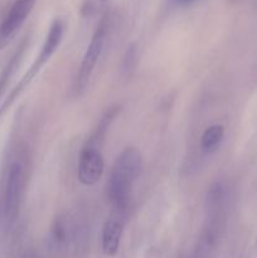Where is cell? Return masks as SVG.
Masks as SVG:
<instances>
[{
    "label": "cell",
    "mask_w": 257,
    "mask_h": 258,
    "mask_svg": "<svg viewBox=\"0 0 257 258\" xmlns=\"http://www.w3.org/2000/svg\"><path fill=\"white\" fill-rule=\"evenodd\" d=\"M143 154L138 148H126L116 159L106 186L111 208L128 212L135 181L143 171Z\"/></svg>",
    "instance_id": "6da1fadb"
},
{
    "label": "cell",
    "mask_w": 257,
    "mask_h": 258,
    "mask_svg": "<svg viewBox=\"0 0 257 258\" xmlns=\"http://www.w3.org/2000/svg\"><path fill=\"white\" fill-rule=\"evenodd\" d=\"M24 165L14 158L4 171L0 181V234L8 232L19 216L25 180Z\"/></svg>",
    "instance_id": "7a4b0ae2"
},
{
    "label": "cell",
    "mask_w": 257,
    "mask_h": 258,
    "mask_svg": "<svg viewBox=\"0 0 257 258\" xmlns=\"http://www.w3.org/2000/svg\"><path fill=\"white\" fill-rule=\"evenodd\" d=\"M63 33H65V24H63L62 20H53V23L49 27V30H48L47 33V37H45L44 39V43H43L42 48H40L39 54L35 58L34 63L30 66V68L28 70V72L25 73L24 77L22 78V81L18 83L17 87L13 90V92L9 95V97L4 101V103H3L2 107H0V117H2L3 113L12 106V103L17 100L18 96L25 90V87L32 82L33 78L39 73V71L42 70L43 66H44L45 63L50 59V57L54 54L55 50L58 49V47H59L60 42H62L63 39Z\"/></svg>",
    "instance_id": "3957f363"
},
{
    "label": "cell",
    "mask_w": 257,
    "mask_h": 258,
    "mask_svg": "<svg viewBox=\"0 0 257 258\" xmlns=\"http://www.w3.org/2000/svg\"><path fill=\"white\" fill-rule=\"evenodd\" d=\"M108 34V17H103L101 22L98 23L97 28H96L95 33L92 35L90 44H88L87 50H86L85 55H83L82 63L80 66L77 76H76L75 81V91L77 95L85 91L86 86H87L88 81H90L91 75H92L93 70H95L96 64L98 62V58L101 57L105 48L106 39H107Z\"/></svg>",
    "instance_id": "277c9868"
},
{
    "label": "cell",
    "mask_w": 257,
    "mask_h": 258,
    "mask_svg": "<svg viewBox=\"0 0 257 258\" xmlns=\"http://www.w3.org/2000/svg\"><path fill=\"white\" fill-rule=\"evenodd\" d=\"M102 141L88 138L83 145L78 163V180L83 185H95L102 178L105 161L102 155Z\"/></svg>",
    "instance_id": "5b68a950"
},
{
    "label": "cell",
    "mask_w": 257,
    "mask_h": 258,
    "mask_svg": "<svg viewBox=\"0 0 257 258\" xmlns=\"http://www.w3.org/2000/svg\"><path fill=\"white\" fill-rule=\"evenodd\" d=\"M37 0H15L0 23V49L7 47L32 13Z\"/></svg>",
    "instance_id": "8992f818"
},
{
    "label": "cell",
    "mask_w": 257,
    "mask_h": 258,
    "mask_svg": "<svg viewBox=\"0 0 257 258\" xmlns=\"http://www.w3.org/2000/svg\"><path fill=\"white\" fill-rule=\"evenodd\" d=\"M128 212L111 209V216L102 228V251L106 256L113 257L118 252Z\"/></svg>",
    "instance_id": "52a82bcc"
},
{
    "label": "cell",
    "mask_w": 257,
    "mask_h": 258,
    "mask_svg": "<svg viewBox=\"0 0 257 258\" xmlns=\"http://www.w3.org/2000/svg\"><path fill=\"white\" fill-rule=\"evenodd\" d=\"M73 243V222L67 214L54 218L48 234V244L53 252H60Z\"/></svg>",
    "instance_id": "ba28073f"
},
{
    "label": "cell",
    "mask_w": 257,
    "mask_h": 258,
    "mask_svg": "<svg viewBox=\"0 0 257 258\" xmlns=\"http://www.w3.org/2000/svg\"><path fill=\"white\" fill-rule=\"evenodd\" d=\"M25 49H27V39L19 45V48L15 50L13 57L10 58L9 62L7 63V66L3 68L2 73H0V98H2L3 95H4L5 90H7L13 75H14V72L17 71L18 66L20 64V62H22V58L23 55H24Z\"/></svg>",
    "instance_id": "9c48e42d"
},
{
    "label": "cell",
    "mask_w": 257,
    "mask_h": 258,
    "mask_svg": "<svg viewBox=\"0 0 257 258\" xmlns=\"http://www.w3.org/2000/svg\"><path fill=\"white\" fill-rule=\"evenodd\" d=\"M223 136H224L223 125L216 123V125L209 126V127H207L206 130H204L203 135H202V139H201L202 148L207 151L213 150V149H216L217 146L221 144Z\"/></svg>",
    "instance_id": "30bf717a"
},
{
    "label": "cell",
    "mask_w": 257,
    "mask_h": 258,
    "mask_svg": "<svg viewBox=\"0 0 257 258\" xmlns=\"http://www.w3.org/2000/svg\"><path fill=\"white\" fill-rule=\"evenodd\" d=\"M136 58H138V50H136L135 44H130L126 49L122 60V72L125 75H130L131 71H134L136 64Z\"/></svg>",
    "instance_id": "8fae6325"
},
{
    "label": "cell",
    "mask_w": 257,
    "mask_h": 258,
    "mask_svg": "<svg viewBox=\"0 0 257 258\" xmlns=\"http://www.w3.org/2000/svg\"><path fill=\"white\" fill-rule=\"evenodd\" d=\"M93 10V3L91 0H86L82 5V14L83 15H88L91 14V12Z\"/></svg>",
    "instance_id": "7c38bea8"
},
{
    "label": "cell",
    "mask_w": 257,
    "mask_h": 258,
    "mask_svg": "<svg viewBox=\"0 0 257 258\" xmlns=\"http://www.w3.org/2000/svg\"><path fill=\"white\" fill-rule=\"evenodd\" d=\"M174 3H175L176 5H181V7H185V5H189L191 4V3H194L196 0H173Z\"/></svg>",
    "instance_id": "4fadbf2b"
},
{
    "label": "cell",
    "mask_w": 257,
    "mask_h": 258,
    "mask_svg": "<svg viewBox=\"0 0 257 258\" xmlns=\"http://www.w3.org/2000/svg\"><path fill=\"white\" fill-rule=\"evenodd\" d=\"M101 2H106V0H101Z\"/></svg>",
    "instance_id": "5bb4252c"
}]
</instances>
